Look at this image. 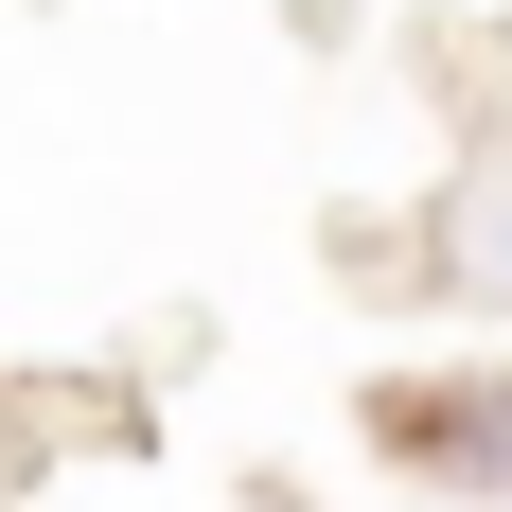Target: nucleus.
I'll return each mask as SVG.
<instances>
[{"mask_svg": "<svg viewBox=\"0 0 512 512\" xmlns=\"http://www.w3.org/2000/svg\"><path fill=\"white\" fill-rule=\"evenodd\" d=\"M495 283H512V195H495Z\"/></svg>", "mask_w": 512, "mask_h": 512, "instance_id": "f257e3e1", "label": "nucleus"}]
</instances>
